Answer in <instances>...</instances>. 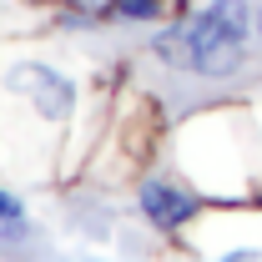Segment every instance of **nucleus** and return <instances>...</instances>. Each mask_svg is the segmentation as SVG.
I'll list each match as a JSON object with an SVG mask.
<instances>
[{
	"mask_svg": "<svg viewBox=\"0 0 262 262\" xmlns=\"http://www.w3.org/2000/svg\"><path fill=\"white\" fill-rule=\"evenodd\" d=\"M252 20H257V35H262V10H257V15H252Z\"/></svg>",
	"mask_w": 262,
	"mask_h": 262,
	"instance_id": "obj_5",
	"label": "nucleus"
},
{
	"mask_svg": "<svg viewBox=\"0 0 262 262\" xmlns=\"http://www.w3.org/2000/svg\"><path fill=\"white\" fill-rule=\"evenodd\" d=\"M252 35V10L247 0H212L192 26L182 31V46H187V61H192L196 76H232L242 66V46Z\"/></svg>",
	"mask_w": 262,
	"mask_h": 262,
	"instance_id": "obj_1",
	"label": "nucleus"
},
{
	"mask_svg": "<svg viewBox=\"0 0 262 262\" xmlns=\"http://www.w3.org/2000/svg\"><path fill=\"white\" fill-rule=\"evenodd\" d=\"M0 217H20V202H15V196H5V192H0Z\"/></svg>",
	"mask_w": 262,
	"mask_h": 262,
	"instance_id": "obj_4",
	"label": "nucleus"
},
{
	"mask_svg": "<svg viewBox=\"0 0 262 262\" xmlns=\"http://www.w3.org/2000/svg\"><path fill=\"white\" fill-rule=\"evenodd\" d=\"M111 10L126 15V20H151V15L162 10V0H111Z\"/></svg>",
	"mask_w": 262,
	"mask_h": 262,
	"instance_id": "obj_3",
	"label": "nucleus"
},
{
	"mask_svg": "<svg viewBox=\"0 0 262 262\" xmlns=\"http://www.w3.org/2000/svg\"><path fill=\"white\" fill-rule=\"evenodd\" d=\"M141 212L151 217V227L177 232V227H187L196 217V196L182 192V187H171V182H146L141 187Z\"/></svg>",
	"mask_w": 262,
	"mask_h": 262,
	"instance_id": "obj_2",
	"label": "nucleus"
}]
</instances>
